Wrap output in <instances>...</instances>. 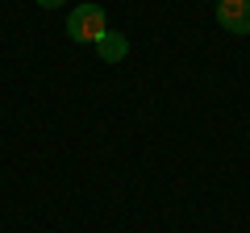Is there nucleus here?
<instances>
[{"label": "nucleus", "mask_w": 250, "mask_h": 233, "mask_svg": "<svg viewBox=\"0 0 250 233\" xmlns=\"http://www.w3.org/2000/svg\"><path fill=\"white\" fill-rule=\"evenodd\" d=\"M67 34L71 42H83V46H96L100 38L108 34V17L100 4H75L71 17H67Z\"/></svg>", "instance_id": "1"}, {"label": "nucleus", "mask_w": 250, "mask_h": 233, "mask_svg": "<svg viewBox=\"0 0 250 233\" xmlns=\"http://www.w3.org/2000/svg\"><path fill=\"white\" fill-rule=\"evenodd\" d=\"M217 21L225 34H250V0H217Z\"/></svg>", "instance_id": "2"}, {"label": "nucleus", "mask_w": 250, "mask_h": 233, "mask_svg": "<svg viewBox=\"0 0 250 233\" xmlns=\"http://www.w3.org/2000/svg\"><path fill=\"white\" fill-rule=\"evenodd\" d=\"M96 54H100V63H125V54H129V38L125 34H117V29H108L104 38L96 42Z\"/></svg>", "instance_id": "3"}, {"label": "nucleus", "mask_w": 250, "mask_h": 233, "mask_svg": "<svg viewBox=\"0 0 250 233\" xmlns=\"http://www.w3.org/2000/svg\"><path fill=\"white\" fill-rule=\"evenodd\" d=\"M42 9H59V4H67V0H38Z\"/></svg>", "instance_id": "4"}]
</instances>
